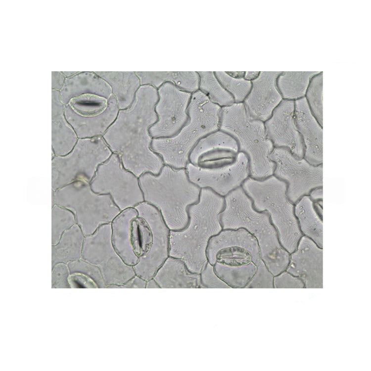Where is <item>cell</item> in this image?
Listing matches in <instances>:
<instances>
[{"instance_id": "cell-1", "label": "cell", "mask_w": 371, "mask_h": 371, "mask_svg": "<svg viewBox=\"0 0 371 371\" xmlns=\"http://www.w3.org/2000/svg\"><path fill=\"white\" fill-rule=\"evenodd\" d=\"M158 100L156 88L140 86L132 104L119 110L114 122L102 136L124 166L139 178L145 173L158 175L164 163L151 148L149 128L157 120L155 106Z\"/></svg>"}, {"instance_id": "cell-2", "label": "cell", "mask_w": 371, "mask_h": 371, "mask_svg": "<svg viewBox=\"0 0 371 371\" xmlns=\"http://www.w3.org/2000/svg\"><path fill=\"white\" fill-rule=\"evenodd\" d=\"M224 197L209 188H201L199 200L188 208L186 227L170 231L169 256L182 260L191 273L200 274L208 262L206 250L210 238L223 230L219 214Z\"/></svg>"}, {"instance_id": "cell-3", "label": "cell", "mask_w": 371, "mask_h": 371, "mask_svg": "<svg viewBox=\"0 0 371 371\" xmlns=\"http://www.w3.org/2000/svg\"><path fill=\"white\" fill-rule=\"evenodd\" d=\"M224 199L225 207L219 214L223 230L245 229L257 240L262 260L273 275L286 271L290 254L280 244L269 214L254 208L251 199L241 186L232 191Z\"/></svg>"}, {"instance_id": "cell-4", "label": "cell", "mask_w": 371, "mask_h": 371, "mask_svg": "<svg viewBox=\"0 0 371 371\" xmlns=\"http://www.w3.org/2000/svg\"><path fill=\"white\" fill-rule=\"evenodd\" d=\"M144 201L161 213L170 231H180L189 221L188 208L197 202L201 188L191 183L185 168L164 165L160 173L139 178Z\"/></svg>"}, {"instance_id": "cell-5", "label": "cell", "mask_w": 371, "mask_h": 371, "mask_svg": "<svg viewBox=\"0 0 371 371\" xmlns=\"http://www.w3.org/2000/svg\"><path fill=\"white\" fill-rule=\"evenodd\" d=\"M216 274L232 288H244L263 262L255 237L243 228L223 230L206 250Z\"/></svg>"}, {"instance_id": "cell-6", "label": "cell", "mask_w": 371, "mask_h": 371, "mask_svg": "<svg viewBox=\"0 0 371 371\" xmlns=\"http://www.w3.org/2000/svg\"><path fill=\"white\" fill-rule=\"evenodd\" d=\"M221 107L198 90L191 94L187 107L188 120L175 136L153 139L152 150L164 165L186 168L191 150L201 138L219 129Z\"/></svg>"}, {"instance_id": "cell-7", "label": "cell", "mask_w": 371, "mask_h": 371, "mask_svg": "<svg viewBox=\"0 0 371 371\" xmlns=\"http://www.w3.org/2000/svg\"><path fill=\"white\" fill-rule=\"evenodd\" d=\"M219 130L232 137L239 151L247 156L249 177L262 180L274 174L275 164L269 155L275 147L267 137L264 122L252 118L243 102L221 107Z\"/></svg>"}, {"instance_id": "cell-8", "label": "cell", "mask_w": 371, "mask_h": 371, "mask_svg": "<svg viewBox=\"0 0 371 371\" xmlns=\"http://www.w3.org/2000/svg\"><path fill=\"white\" fill-rule=\"evenodd\" d=\"M287 184L274 175L262 180L249 177L241 185L254 208L267 212L276 229L280 244L288 253L296 249L302 236L294 206L286 195Z\"/></svg>"}, {"instance_id": "cell-9", "label": "cell", "mask_w": 371, "mask_h": 371, "mask_svg": "<svg viewBox=\"0 0 371 371\" xmlns=\"http://www.w3.org/2000/svg\"><path fill=\"white\" fill-rule=\"evenodd\" d=\"M54 197L57 204L77 213L86 236L92 235L104 224H111L121 212L110 194L93 192L90 183L85 181H75L57 189Z\"/></svg>"}, {"instance_id": "cell-10", "label": "cell", "mask_w": 371, "mask_h": 371, "mask_svg": "<svg viewBox=\"0 0 371 371\" xmlns=\"http://www.w3.org/2000/svg\"><path fill=\"white\" fill-rule=\"evenodd\" d=\"M113 152L102 136L79 139L64 156L52 155V187L54 191L74 181L90 183L98 166Z\"/></svg>"}, {"instance_id": "cell-11", "label": "cell", "mask_w": 371, "mask_h": 371, "mask_svg": "<svg viewBox=\"0 0 371 371\" xmlns=\"http://www.w3.org/2000/svg\"><path fill=\"white\" fill-rule=\"evenodd\" d=\"M134 208L138 212L140 254L133 267L136 275L147 281L169 256L170 230L152 205L143 201Z\"/></svg>"}, {"instance_id": "cell-12", "label": "cell", "mask_w": 371, "mask_h": 371, "mask_svg": "<svg viewBox=\"0 0 371 371\" xmlns=\"http://www.w3.org/2000/svg\"><path fill=\"white\" fill-rule=\"evenodd\" d=\"M113 95L107 97L86 93L70 99L65 117L79 139L102 136L115 120L119 111Z\"/></svg>"}, {"instance_id": "cell-13", "label": "cell", "mask_w": 371, "mask_h": 371, "mask_svg": "<svg viewBox=\"0 0 371 371\" xmlns=\"http://www.w3.org/2000/svg\"><path fill=\"white\" fill-rule=\"evenodd\" d=\"M90 186L96 193L110 194L121 211L144 201L139 178L124 167L114 153L98 166Z\"/></svg>"}, {"instance_id": "cell-14", "label": "cell", "mask_w": 371, "mask_h": 371, "mask_svg": "<svg viewBox=\"0 0 371 371\" xmlns=\"http://www.w3.org/2000/svg\"><path fill=\"white\" fill-rule=\"evenodd\" d=\"M111 235V224L100 226L86 236L82 251L83 260L99 269L106 286L122 285L136 275L133 267L126 264L115 250Z\"/></svg>"}, {"instance_id": "cell-15", "label": "cell", "mask_w": 371, "mask_h": 371, "mask_svg": "<svg viewBox=\"0 0 371 371\" xmlns=\"http://www.w3.org/2000/svg\"><path fill=\"white\" fill-rule=\"evenodd\" d=\"M269 158L275 164L273 175L286 183V195L292 203L308 195L313 189L323 186V164L312 165L281 147H274Z\"/></svg>"}, {"instance_id": "cell-16", "label": "cell", "mask_w": 371, "mask_h": 371, "mask_svg": "<svg viewBox=\"0 0 371 371\" xmlns=\"http://www.w3.org/2000/svg\"><path fill=\"white\" fill-rule=\"evenodd\" d=\"M157 92L155 106L157 120L149 128V133L153 139L172 137L188 120L187 107L192 93L170 82L162 84Z\"/></svg>"}, {"instance_id": "cell-17", "label": "cell", "mask_w": 371, "mask_h": 371, "mask_svg": "<svg viewBox=\"0 0 371 371\" xmlns=\"http://www.w3.org/2000/svg\"><path fill=\"white\" fill-rule=\"evenodd\" d=\"M185 169L191 183L200 188H209L224 197L241 186L250 176L248 158L242 152H239L233 163L223 168L206 170L188 162Z\"/></svg>"}, {"instance_id": "cell-18", "label": "cell", "mask_w": 371, "mask_h": 371, "mask_svg": "<svg viewBox=\"0 0 371 371\" xmlns=\"http://www.w3.org/2000/svg\"><path fill=\"white\" fill-rule=\"evenodd\" d=\"M239 152L235 139L219 129L199 140L189 153L188 162L203 169H217L233 163Z\"/></svg>"}, {"instance_id": "cell-19", "label": "cell", "mask_w": 371, "mask_h": 371, "mask_svg": "<svg viewBox=\"0 0 371 371\" xmlns=\"http://www.w3.org/2000/svg\"><path fill=\"white\" fill-rule=\"evenodd\" d=\"M294 109V100L282 99L264 125L267 137L275 147L285 148L303 158L305 147L295 123Z\"/></svg>"}, {"instance_id": "cell-20", "label": "cell", "mask_w": 371, "mask_h": 371, "mask_svg": "<svg viewBox=\"0 0 371 371\" xmlns=\"http://www.w3.org/2000/svg\"><path fill=\"white\" fill-rule=\"evenodd\" d=\"M296 250L290 254L286 270L300 278L305 288L323 287V250L309 237L303 236Z\"/></svg>"}, {"instance_id": "cell-21", "label": "cell", "mask_w": 371, "mask_h": 371, "mask_svg": "<svg viewBox=\"0 0 371 371\" xmlns=\"http://www.w3.org/2000/svg\"><path fill=\"white\" fill-rule=\"evenodd\" d=\"M281 72H260L251 81V90L243 103L252 118L265 122L283 99L277 86V79Z\"/></svg>"}, {"instance_id": "cell-22", "label": "cell", "mask_w": 371, "mask_h": 371, "mask_svg": "<svg viewBox=\"0 0 371 371\" xmlns=\"http://www.w3.org/2000/svg\"><path fill=\"white\" fill-rule=\"evenodd\" d=\"M138 212L135 208L121 211L111 224L112 244L127 265H135L140 254Z\"/></svg>"}, {"instance_id": "cell-23", "label": "cell", "mask_w": 371, "mask_h": 371, "mask_svg": "<svg viewBox=\"0 0 371 371\" xmlns=\"http://www.w3.org/2000/svg\"><path fill=\"white\" fill-rule=\"evenodd\" d=\"M294 119L301 136L304 158L313 165L323 164V131L312 114L305 97L294 100Z\"/></svg>"}, {"instance_id": "cell-24", "label": "cell", "mask_w": 371, "mask_h": 371, "mask_svg": "<svg viewBox=\"0 0 371 371\" xmlns=\"http://www.w3.org/2000/svg\"><path fill=\"white\" fill-rule=\"evenodd\" d=\"M65 105L60 91L51 90V131L52 155L64 156L73 148L78 137L64 115Z\"/></svg>"}, {"instance_id": "cell-25", "label": "cell", "mask_w": 371, "mask_h": 371, "mask_svg": "<svg viewBox=\"0 0 371 371\" xmlns=\"http://www.w3.org/2000/svg\"><path fill=\"white\" fill-rule=\"evenodd\" d=\"M86 93L107 97L113 95L111 87L94 72H78L65 78L60 91V100L66 105L71 98Z\"/></svg>"}, {"instance_id": "cell-26", "label": "cell", "mask_w": 371, "mask_h": 371, "mask_svg": "<svg viewBox=\"0 0 371 371\" xmlns=\"http://www.w3.org/2000/svg\"><path fill=\"white\" fill-rule=\"evenodd\" d=\"M153 278L160 288H200V274L191 273L182 260L170 256Z\"/></svg>"}, {"instance_id": "cell-27", "label": "cell", "mask_w": 371, "mask_h": 371, "mask_svg": "<svg viewBox=\"0 0 371 371\" xmlns=\"http://www.w3.org/2000/svg\"><path fill=\"white\" fill-rule=\"evenodd\" d=\"M94 72L111 87L120 110L126 109L132 104L140 85L135 72Z\"/></svg>"}, {"instance_id": "cell-28", "label": "cell", "mask_w": 371, "mask_h": 371, "mask_svg": "<svg viewBox=\"0 0 371 371\" xmlns=\"http://www.w3.org/2000/svg\"><path fill=\"white\" fill-rule=\"evenodd\" d=\"M140 85H150L159 88L166 82H170L181 90L191 93L199 90V76L197 72L137 71Z\"/></svg>"}, {"instance_id": "cell-29", "label": "cell", "mask_w": 371, "mask_h": 371, "mask_svg": "<svg viewBox=\"0 0 371 371\" xmlns=\"http://www.w3.org/2000/svg\"><path fill=\"white\" fill-rule=\"evenodd\" d=\"M294 212L299 223L301 231L320 248H323V220L316 212L314 202L309 196L304 195L299 199L294 207Z\"/></svg>"}, {"instance_id": "cell-30", "label": "cell", "mask_w": 371, "mask_h": 371, "mask_svg": "<svg viewBox=\"0 0 371 371\" xmlns=\"http://www.w3.org/2000/svg\"><path fill=\"white\" fill-rule=\"evenodd\" d=\"M320 71H281L277 86L283 99L295 100L303 97L311 78Z\"/></svg>"}, {"instance_id": "cell-31", "label": "cell", "mask_w": 371, "mask_h": 371, "mask_svg": "<svg viewBox=\"0 0 371 371\" xmlns=\"http://www.w3.org/2000/svg\"><path fill=\"white\" fill-rule=\"evenodd\" d=\"M199 90L221 107L234 103L232 96L222 86L213 71H198Z\"/></svg>"}, {"instance_id": "cell-32", "label": "cell", "mask_w": 371, "mask_h": 371, "mask_svg": "<svg viewBox=\"0 0 371 371\" xmlns=\"http://www.w3.org/2000/svg\"><path fill=\"white\" fill-rule=\"evenodd\" d=\"M323 89V72L320 71L311 78L305 96L312 114L322 127Z\"/></svg>"}, {"instance_id": "cell-33", "label": "cell", "mask_w": 371, "mask_h": 371, "mask_svg": "<svg viewBox=\"0 0 371 371\" xmlns=\"http://www.w3.org/2000/svg\"><path fill=\"white\" fill-rule=\"evenodd\" d=\"M214 73L222 86L232 96L234 103L243 102L251 90V81L244 78H233L226 72Z\"/></svg>"}, {"instance_id": "cell-34", "label": "cell", "mask_w": 371, "mask_h": 371, "mask_svg": "<svg viewBox=\"0 0 371 371\" xmlns=\"http://www.w3.org/2000/svg\"><path fill=\"white\" fill-rule=\"evenodd\" d=\"M70 273H81L91 278L98 287H105L106 285L99 269L84 260L74 261L68 264Z\"/></svg>"}, {"instance_id": "cell-35", "label": "cell", "mask_w": 371, "mask_h": 371, "mask_svg": "<svg viewBox=\"0 0 371 371\" xmlns=\"http://www.w3.org/2000/svg\"><path fill=\"white\" fill-rule=\"evenodd\" d=\"M200 288H231L216 274L214 266L208 262L200 273Z\"/></svg>"}, {"instance_id": "cell-36", "label": "cell", "mask_w": 371, "mask_h": 371, "mask_svg": "<svg viewBox=\"0 0 371 371\" xmlns=\"http://www.w3.org/2000/svg\"><path fill=\"white\" fill-rule=\"evenodd\" d=\"M274 277L264 262L258 267L256 274L245 287L246 288H274Z\"/></svg>"}, {"instance_id": "cell-37", "label": "cell", "mask_w": 371, "mask_h": 371, "mask_svg": "<svg viewBox=\"0 0 371 371\" xmlns=\"http://www.w3.org/2000/svg\"><path fill=\"white\" fill-rule=\"evenodd\" d=\"M274 288H304L305 285L302 280L286 271L274 277Z\"/></svg>"}, {"instance_id": "cell-38", "label": "cell", "mask_w": 371, "mask_h": 371, "mask_svg": "<svg viewBox=\"0 0 371 371\" xmlns=\"http://www.w3.org/2000/svg\"><path fill=\"white\" fill-rule=\"evenodd\" d=\"M69 269L64 263L56 264L52 271L53 288H70L68 281Z\"/></svg>"}, {"instance_id": "cell-39", "label": "cell", "mask_w": 371, "mask_h": 371, "mask_svg": "<svg viewBox=\"0 0 371 371\" xmlns=\"http://www.w3.org/2000/svg\"><path fill=\"white\" fill-rule=\"evenodd\" d=\"M68 281L71 288H98L91 278L81 273L72 274Z\"/></svg>"}, {"instance_id": "cell-40", "label": "cell", "mask_w": 371, "mask_h": 371, "mask_svg": "<svg viewBox=\"0 0 371 371\" xmlns=\"http://www.w3.org/2000/svg\"><path fill=\"white\" fill-rule=\"evenodd\" d=\"M146 281L141 277L135 275L125 283L118 285H109L106 286L107 288H145Z\"/></svg>"}, {"instance_id": "cell-41", "label": "cell", "mask_w": 371, "mask_h": 371, "mask_svg": "<svg viewBox=\"0 0 371 371\" xmlns=\"http://www.w3.org/2000/svg\"><path fill=\"white\" fill-rule=\"evenodd\" d=\"M65 77L62 71L51 72V90L60 91L64 84Z\"/></svg>"}, {"instance_id": "cell-42", "label": "cell", "mask_w": 371, "mask_h": 371, "mask_svg": "<svg viewBox=\"0 0 371 371\" xmlns=\"http://www.w3.org/2000/svg\"><path fill=\"white\" fill-rule=\"evenodd\" d=\"M310 197L313 201L323 200V187H317L313 189L310 192Z\"/></svg>"}, {"instance_id": "cell-43", "label": "cell", "mask_w": 371, "mask_h": 371, "mask_svg": "<svg viewBox=\"0 0 371 371\" xmlns=\"http://www.w3.org/2000/svg\"><path fill=\"white\" fill-rule=\"evenodd\" d=\"M260 72L259 71H247L245 72L244 78L248 81H252L259 76Z\"/></svg>"}, {"instance_id": "cell-44", "label": "cell", "mask_w": 371, "mask_h": 371, "mask_svg": "<svg viewBox=\"0 0 371 371\" xmlns=\"http://www.w3.org/2000/svg\"><path fill=\"white\" fill-rule=\"evenodd\" d=\"M314 208L318 215L323 218V200H320L314 202Z\"/></svg>"}, {"instance_id": "cell-45", "label": "cell", "mask_w": 371, "mask_h": 371, "mask_svg": "<svg viewBox=\"0 0 371 371\" xmlns=\"http://www.w3.org/2000/svg\"><path fill=\"white\" fill-rule=\"evenodd\" d=\"M146 288H160V286L156 280L153 278H151L146 281Z\"/></svg>"}, {"instance_id": "cell-46", "label": "cell", "mask_w": 371, "mask_h": 371, "mask_svg": "<svg viewBox=\"0 0 371 371\" xmlns=\"http://www.w3.org/2000/svg\"><path fill=\"white\" fill-rule=\"evenodd\" d=\"M226 73L230 76L236 78H244L245 74L244 71H228Z\"/></svg>"}, {"instance_id": "cell-47", "label": "cell", "mask_w": 371, "mask_h": 371, "mask_svg": "<svg viewBox=\"0 0 371 371\" xmlns=\"http://www.w3.org/2000/svg\"><path fill=\"white\" fill-rule=\"evenodd\" d=\"M65 78L70 77L76 74V71H62Z\"/></svg>"}]
</instances>
